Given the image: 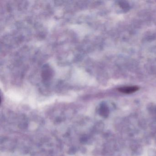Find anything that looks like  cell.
Returning <instances> with one entry per match:
<instances>
[{
  "mask_svg": "<svg viewBox=\"0 0 156 156\" xmlns=\"http://www.w3.org/2000/svg\"><path fill=\"white\" fill-rule=\"evenodd\" d=\"M52 70L49 66H45L42 71V76L45 80H49L51 76Z\"/></svg>",
  "mask_w": 156,
  "mask_h": 156,
  "instance_id": "6da1fadb",
  "label": "cell"
},
{
  "mask_svg": "<svg viewBox=\"0 0 156 156\" xmlns=\"http://www.w3.org/2000/svg\"><path fill=\"white\" fill-rule=\"evenodd\" d=\"M138 87H135V86H131V87H126L120 88L119 90L120 92L129 94V93L135 92L136 91L138 90Z\"/></svg>",
  "mask_w": 156,
  "mask_h": 156,
  "instance_id": "7a4b0ae2",
  "label": "cell"
}]
</instances>
